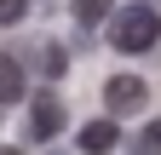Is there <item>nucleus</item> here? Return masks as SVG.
<instances>
[{"label":"nucleus","instance_id":"obj_1","mask_svg":"<svg viewBox=\"0 0 161 155\" xmlns=\"http://www.w3.org/2000/svg\"><path fill=\"white\" fill-rule=\"evenodd\" d=\"M155 40H161V17H155V6H144V0H132L127 12L109 17V46L115 52L132 57V52H150Z\"/></svg>","mask_w":161,"mask_h":155},{"label":"nucleus","instance_id":"obj_2","mask_svg":"<svg viewBox=\"0 0 161 155\" xmlns=\"http://www.w3.org/2000/svg\"><path fill=\"white\" fill-rule=\"evenodd\" d=\"M58 126H64V104L52 98V92H35L29 98V144H46V138H58Z\"/></svg>","mask_w":161,"mask_h":155},{"label":"nucleus","instance_id":"obj_3","mask_svg":"<svg viewBox=\"0 0 161 155\" xmlns=\"http://www.w3.org/2000/svg\"><path fill=\"white\" fill-rule=\"evenodd\" d=\"M104 104H109V115L138 109V104H144V81H138V75H109V81H104Z\"/></svg>","mask_w":161,"mask_h":155},{"label":"nucleus","instance_id":"obj_4","mask_svg":"<svg viewBox=\"0 0 161 155\" xmlns=\"http://www.w3.org/2000/svg\"><path fill=\"white\" fill-rule=\"evenodd\" d=\"M121 144V126L115 121H92V126H80V149H86V155H109Z\"/></svg>","mask_w":161,"mask_h":155},{"label":"nucleus","instance_id":"obj_5","mask_svg":"<svg viewBox=\"0 0 161 155\" xmlns=\"http://www.w3.org/2000/svg\"><path fill=\"white\" fill-rule=\"evenodd\" d=\"M23 98H29L23 63H17V57H0V104H23Z\"/></svg>","mask_w":161,"mask_h":155},{"label":"nucleus","instance_id":"obj_6","mask_svg":"<svg viewBox=\"0 0 161 155\" xmlns=\"http://www.w3.org/2000/svg\"><path fill=\"white\" fill-rule=\"evenodd\" d=\"M109 17H115V0H75V23L80 29H98Z\"/></svg>","mask_w":161,"mask_h":155},{"label":"nucleus","instance_id":"obj_7","mask_svg":"<svg viewBox=\"0 0 161 155\" xmlns=\"http://www.w3.org/2000/svg\"><path fill=\"white\" fill-rule=\"evenodd\" d=\"M132 155H161V121H150V126L132 138Z\"/></svg>","mask_w":161,"mask_h":155},{"label":"nucleus","instance_id":"obj_8","mask_svg":"<svg viewBox=\"0 0 161 155\" xmlns=\"http://www.w3.org/2000/svg\"><path fill=\"white\" fill-rule=\"evenodd\" d=\"M40 63H46V75H64V69H69V52L46 40V46H40Z\"/></svg>","mask_w":161,"mask_h":155},{"label":"nucleus","instance_id":"obj_9","mask_svg":"<svg viewBox=\"0 0 161 155\" xmlns=\"http://www.w3.org/2000/svg\"><path fill=\"white\" fill-rule=\"evenodd\" d=\"M23 12H29V0H0V23H17Z\"/></svg>","mask_w":161,"mask_h":155},{"label":"nucleus","instance_id":"obj_10","mask_svg":"<svg viewBox=\"0 0 161 155\" xmlns=\"http://www.w3.org/2000/svg\"><path fill=\"white\" fill-rule=\"evenodd\" d=\"M0 155H23V149H6V144H0ZM52 155H64V149H52Z\"/></svg>","mask_w":161,"mask_h":155},{"label":"nucleus","instance_id":"obj_11","mask_svg":"<svg viewBox=\"0 0 161 155\" xmlns=\"http://www.w3.org/2000/svg\"><path fill=\"white\" fill-rule=\"evenodd\" d=\"M144 6H155V0H144Z\"/></svg>","mask_w":161,"mask_h":155}]
</instances>
